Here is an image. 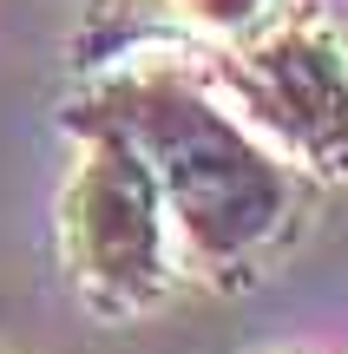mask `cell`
<instances>
[{"instance_id":"6da1fadb","label":"cell","mask_w":348,"mask_h":354,"mask_svg":"<svg viewBox=\"0 0 348 354\" xmlns=\"http://www.w3.org/2000/svg\"><path fill=\"white\" fill-rule=\"evenodd\" d=\"M125 138L152 165L158 197L178 210V223L210 256H237L276 230V216H283L276 171L210 105H197L191 92H171V86L131 92L125 99Z\"/></svg>"},{"instance_id":"7a4b0ae2","label":"cell","mask_w":348,"mask_h":354,"mask_svg":"<svg viewBox=\"0 0 348 354\" xmlns=\"http://www.w3.org/2000/svg\"><path fill=\"white\" fill-rule=\"evenodd\" d=\"M66 230H73V256L86 282H99L105 295L131 302V295L158 289V276H165V197H158V177L125 131L99 138L92 158L79 165L73 197H66Z\"/></svg>"},{"instance_id":"3957f363","label":"cell","mask_w":348,"mask_h":354,"mask_svg":"<svg viewBox=\"0 0 348 354\" xmlns=\"http://www.w3.org/2000/svg\"><path fill=\"white\" fill-rule=\"evenodd\" d=\"M237 99L309 165L348 171V73L329 39L289 33L237 59Z\"/></svg>"},{"instance_id":"277c9868","label":"cell","mask_w":348,"mask_h":354,"mask_svg":"<svg viewBox=\"0 0 348 354\" xmlns=\"http://www.w3.org/2000/svg\"><path fill=\"white\" fill-rule=\"evenodd\" d=\"M270 0H171V13H184L191 26H210V33H237L250 26Z\"/></svg>"}]
</instances>
